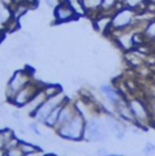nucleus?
<instances>
[{"label": "nucleus", "instance_id": "nucleus-7", "mask_svg": "<svg viewBox=\"0 0 155 156\" xmlns=\"http://www.w3.org/2000/svg\"><path fill=\"white\" fill-rule=\"evenodd\" d=\"M45 85H42L41 82H37L34 80H32L28 85H26L22 90H20L15 96L13 98L11 99V104H13L15 107H18V108H23L38 92L39 90H41Z\"/></svg>", "mask_w": 155, "mask_h": 156}, {"label": "nucleus", "instance_id": "nucleus-35", "mask_svg": "<svg viewBox=\"0 0 155 156\" xmlns=\"http://www.w3.org/2000/svg\"><path fill=\"white\" fill-rule=\"evenodd\" d=\"M106 156H125V155H122V154H112V153H108Z\"/></svg>", "mask_w": 155, "mask_h": 156}, {"label": "nucleus", "instance_id": "nucleus-15", "mask_svg": "<svg viewBox=\"0 0 155 156\" xmlns=\"http://www.w3.org/2000/svg\"><path fill=\"white\" fill-rule=\"evenodd\" d=\"M124 4L120 2L119 0H103L102 1V6H101V12L99 13H104V15H113L119 7H121Z\"/></svg>", "mask_w": 155, "mask_h": 156}, {"label": "nucleus", "instance_id": "nucleus-4", "mask_svg": "<svg viewBox=\"0 0 155 156\" xmlns=\"http://www.w3.org/2000/svg\"><path fill=\"white\" fill-rule=\"evenodd\" d=\"M108 134H109V128H108L107 123H103L97 117H91L88 120L86 119V128H85L84 140L101 143V142L107 140Z\"/></svg>", "mask_w": 155, "mask_h": 156}, {"label": "nucleus", "instance_id": "nucleus-2", "mask_svg": "<svg viewBox=\"0 0 155 156\" xmlns=\"http://www.w3.org/2000/svg\"><path fill=\"white\" fill-rule=\"evenodd\" d=\"M137 22H138V12L122 5L112 15L110 32H121V30L136 28Z\"/></svg>", "mask_w": 155, "mask_h": 156}, {"label": "nucleus", "instance_id": "nucleus-28", "mask_svg": "<svg viewBox=\"0 0 155 156\" xmlns=\"http://www.w3.org/2000/svg\"><path fill=\"white\" fill-rule=\"evenodd\" d=\"M59 1H61V0H45L46 5H47L49 7H56Z\"/></svg>", "mask_w": 155, "mask_h": 156}, {"label": "nucleus", "instance_id": "nucleus-20", "mask_svg": "<svg viewBox=\"0 0 155 156\" xmlns=\"http://www.w3.org/2000/svg\"><path fill=\"white\" fill-rule=\"evenodd\" d=\"M44 92L47 96V98H50V97H53V96H56V94H58V93H61L63 91H62V87L59 85L49 83V85L44 86Z\"/></svg>", "mask_w": 155, "mask_h": 156}, {"label": "nucleus", "instance_id": "nucleus-41", "mask_svg": "<svg viewBox=\"0 0 155 156\" xmlns=\"http://www.w3.org/2000/svg\"><path fill=\"white\" fill-rule=\"evenodd\" d=\"M154 1H155V0H154Z\"/></svg>", "mask_w": 155, "mask_h": 156}, {"label": "nucleus", "instance_id": "nucleus-31", "mask_svg": "<svg viewBox=\"0 0 155 156\" xmlns=\"http://www.w3.org/2000/svg\"><path fill=\"white\" fill-rule=\"evenodd\" d=\"M12 116H13V119H15L17 122H21L22 117H21V114H20V112H13V113H12Z\"/></svg>", "mask_w": 155, "mask_h": 156}, {"label": "nucleus", "instance_id": "nucleus-36", "mask_svg": "<svg viewBox=\"0 0 155 156\" xmlns=\"http://www.w3.org/2000/svg\"><path fill=\"white\" fill-rule=\"evenodd\" d=\"M15 1V4H22V2H24V0H13Z\"/></svg>", "mask_w": 155, "mask_h": 156}, {"label": "nucleus", "instance_id": "nucleus-34", "mask_svg": "<svg viewBox=\"0 0 155 156\" xmlns=\"http://www.w3.org/2000/svg\"><path fill=\"white\" fill-rule=\"evenodd\" d=\"M5 154H6V150L2 149V148H0V156H5Z\"/></svg>", "mask_w": 155, "mask_h": 156}, {"label": "nucleus", "instance_id": "nucleus-37", "mask_svg": "<svg viewBox=\"0 0 155 156\" xmlns=\"http://www.w3.org/2000/svg\"><path fill=\"white\" fill-rule=\"evenodd\" d=\"M42 156H56L55 154H42Z\"/></svg>", "mask_w": 155, "mask_h": 156}, {"label": "nucleus", "instance_id": "nucleus-27", "mask_svg": "<svg viewBox=\"0 0 155 156\" xmlns=\"http://www.w3.org/2000/svg\"><path fill=\"white\" fill-rule=\"evenodd\" d=\"M6 154H7V156H24V154L22 153V150L20 149V147L10 149V150H6Z\"/></svg>", "mask_w": 155, "mask_h": 156}, {"label": "nucleus", "instance_id": "nucleus-16", "mask_svg": "<svg viewBox=\"0 0 155 156\" xmlns=\"http://www.w3.org/2000/svg\"><path fill=\"white\" fill-rule=\"evenodd\" d=\"M142 33L144 35V38L147 40V42H154L155 41V17L147 21V23L144 24Z\"/></svg>", "mask_w": 155, "mask_h": 156}, {"label": "nucleus", "instance_id": "nucleus-13", "mask_svg": "<svg viewBox=\"0 0 155 156\" xmlns=\"http://www.w3.org/2000/svg\"><path fill=\"white\" fill-rule=\"evenodd\" d=\"M93 24L98 32H101L103 34H109V32L112 29V16L99 13L96 18H93Z\"/></svg>", "mask_w": 155, "mask_h": 156}, {"label": "nucleus", "instance_id": "nucleus-12", "mask_svg": "<svg viewBox=\"0 0 155 156\" xmlns=\"http://www.w3.org/2000/svg\"><path fill=\"white\" fill-rule=\"evenodd\" d=\"M77 113H78V110H77V108H75V104L72 103V102H69V101H67V102L63 104L62 110H61V113H59V117H58V122H57L56 128H58V127L63 126L64 123H67L68 121H70ZM56 128H55V129H56Z\"/></svg>", "mask_w": 155, "mask_h": 156}, {"label": "nucleus", "instance_id": "nucleus-23", "mask_svg": "<svg viewBox=\"0 0 155 156\" xmlns=\"http://www.w3.org/2000/svg\"><path fill=\"white\" fill-rule=\"evenodd\" d=\"M1 132H2V134H4V138H5L6 143H7L10 139H12L13 137H16V136H15V132H13L10 127H4V128H1ZM5 145H6V144H5Z\"/></svg>", "mask_w": 155, "mask_h": 156}, {"label": "nucleus", "instance_id": "nucleus-1", "mask_svg": "<svg viewBox=\"0 0 155 156\" xmlns=\"http://www.w3.org/2000/svg\"><path fill=\"white\" fill-rule=\"evenodd\" d=\"M85 128H86V117L78 112L70 121L56 128V133L63 139L80 142L84 139Z\"/></svg>", "mask_w": 155, "mask_h": 156}, {"label": "nucleus", "instance_id": "nucleus-10", "mask_svg": "<svg viewBox=\"0 0 155 156\" xmlns=\"http://www.w3.org/2000/svg\"><path fill=\"white\" fill-rule=\"evenodd\" d=\"M47 99V96L45 94V92H44V87L41 88V90H39L38 92H37V94L23 107V109L26 110V113L29 115L31 117H33L34 115V113L37 112L39 109V107L45 102Z\"/></svg>", "mask_w": 155, "mask_h": 156}, {"label": "nucleus", "instance_id": "nucleus-17", "mask_svg": "<svg viewBox=\"0 0 155 156\" xmlns=\"http://www.w3.org/2000/svg\"><path fill=\"white\" fill-rule=\"evenodd\" d=\"M62 107H63V104H61V105H58L57 108H55V109L51 112V114L46 117V120H45V122H44V125H45L46 127L56 128L57 122H58V117H59V113H61V110H62Z\"/></svg>", "mask_w": 155, "mask_h": 156}, {"label": "nucleus", "instance_id": "nucleus-26", "mask_svg": "<svg viewBox=\"0 0 155 156\" xmlns=\"http://www.w3.org/2000/svg\"><path fill=\"white\" fill-rule=\"evenodd\" d=\"M39 122H32V123H29L28 125V128H29V131H32L35 136H38V137H41L42 134H41V132H40V129H39Z\"/></svg>", "mask_w": 155, "mask_h": 156}, {"label": "nucleus", "instance_id": "nucleus-39", "mask_svg": "<svg viewBox=\"0 0 155 156\" xmlns=\"http://www.w3.org/2000/svg\"><path fill=\"white\" fill-rule=\"evenodd\" d=\"M119 1H120V2H122V1H124V0H119Z\"/></svg>", "mask_w": 155, "mask_h": 156}, {"label": "nucleus", "instance_id": "nucleus-8", "mask_svg": "<svg viewBox=\"0 0 155 156\" xmlns=\"http://www.w3.org/2000/svg\"><path fill=\"white\" fill-rule=\"evenodd\" d=\"M77 17V11L74 6L68 0H61L55 7V20L57 23H64L73 21Z\"/></svg>", "mask_w": 155, "mask_h": 156}, {"label": "nucleus", "instance_id": "nucleus-11", "mask_svg": "<svg viewBox=\"0 0 155 156\" xmlns=\"http://www.w3.org/2000/svg\"><path fill=\"white\" fill-rule=\"evenodd\" d=\"M114 110H115L116 115L119 116V119L121 121H125V122H131L135 125V117L131 113V109L128 107V103H127V98H122L115 107H114Z\"/></svg>", "mask_w": 155, "mask_h": 156}, {"label": "nucleus", "instance_id": "nucleus-5", "mask_svg": "<svg viewBox=\"0 0 155 156\" xmlns=\"http://www.w3.org/2000/svg\"><path fill=\"white\" fill-rule=\"evenodd\" d=\"M32 78H33V75L29 72V69L16 70L7 81V86H6V98H7V101L11 102L13 96L33 80Z\"/></svg>", "mask_w": 155, "mask_h": 156}, {"label": "nucleus", "instance_id": "nucleus-29", "mask_svg": "<svg viewBox=\"0 0 155 156\" xmlns=\"http://www.w3.org/2000/svg\"><path fill=\"white\" fill-rule=\"evenodd\" d=\"M1 2L6 6V7H10V9H12L16 4H15V1L13 0H1Z\"/></svg>", "mask_w": 155, "mask_h": 156}, {"label": "nucleus", "instance_id": "nucleus-14", "mask_svg": "<svg viewBox=\"0 0 155 156\" xmlns=\"http://www.w3.org/2000/svg\"><path fill=\"white\" fill-rule=\"evenodd\" d=\"M78 1L81 5V7L84 9L85 13L92 16L93 18H96L99 15L103 0H78Z\"/></svg>", "mask_w": 155, "mask_h": 156}, {"label": "nucleus", "instance_id": "nucleus-6", "mask_svg": "<svg viewBox=\"0 0 155 156\" xmlns=\"http://www.w3.org/2000/svg\"><path fill=\"white\" fill-rule=\"evenodd\" d=\"M67 101H68V98H67V96H66L63 92H61V93H58V94H56V96H53V97H50V98H47V99L39 107V109L34 113L33 117L35 119L37 122L44 123L45 120H46V117L51 114V112H52L55 108H57V107L61 105V104H64Z\"/></svg>", "mask_w": 155, "mask_h": 156}, {"label": "nucleus", "instance_id": "nucleus-3", "mask_svg": "<svg viewBox=\"0 0 155 156\" xmlns=\"http://www.w3.org/2000/svg\"><path fill=\"white\" fill-rule=\"evenodd\" d=\"M127 103H128L132 115L135 117V126H137L138 128H143V129L148 128L150 126V114H149L146 97L132 96L127 98Z\"/></svg>", "mask_w": 155, "mask_h": 156}, {"label": "nucleus", "instance_id": "nucleus-40", "mask_svg": "<svg viewBox=\"0 0 155 156\" xmlns=\"http://www.w3.org/2000/svg\"><path fill=\"white\" fill-rule=\"evenodd\" d=\"M5 156H7V154H5Z\"/></svg>", "mask_w": 155, "mask_h": 156}, {"label": "nucleus", "instance_id": "nucleus-22", "mask_svg": "<svg viewBox=\"0 0 155 156\" xmlns=\"http://www.w3.org/2000/svg\"><path fill=\"white\" fill-rule=\"evenodd\" d=\"M143 94L155 98V81L153 79H150V81L147 82V85L143 90Z\"/></svg>", "mask_w": 155, "mask_h": 156}, {"label": "nucleus", "instance_id": "nucleus-38", "mask_svg": "<svg viewBox=\"0 0 155 156\" xmlns=\"http://www.w3.org/2000/svg\"><path fill=\"white\" fill-rule=\"evenodd\" d=\"M152 79H153V80H154V81H155V74H154V75H153V78H152Z\"/></svg>", "mask_w": 155, "mask_h": 156}, {"label": "nucleus", "instance_id": "nucleus-32", "mask_svg": "<svg viewBox=\"0 0 155 156\" xmlns=\"http://www.w3.org/2000/svg\"><path fill=\"white\" fill-rule=\"evenodd\" d=\"M108 154V151H107V149H98L97 150V156H106Z\"/></svg>", "mask_w": 155, "mask_h": 156}, {"label": "nucleus", "instance_id": "nucleus-25", "mask_svg": "<svg viewBox=\"0 0 155 156\" xmlns=\"http://www.w3.org/2000/svg\"><path fill=\"white\" fill-rule=\"evenodd\" d=\"M154 153H155V144L152 143V142H148V143L146 144L144 149H143V154L146 156H150V155H153Z\"/></svg>", "mask_w": 155, "mask_h": 156}, {"label": "nucleus", "instance_id": "nucleus-33", "mask_svg": "<svg viewBox=\"0 0 155 156\" xmlns=\"http://www.w3.org/2000/svg\"><path fill=\"white\" fill-rule=\"evenodd\" d=\"M24 156H42V151H39V153H34V154H31V155H24Z\"/></svg>", "mask_w": 155, "mask_h": 156}, {"label": "nucleus", "instance_id": "nucleus-30", "mask_svg": "<svg viewBox=\"0 0 155 156\" xmlns=\"http://www.w3.org/2000/svg\"><path fill=\"white\" fill-rule=\"evenodd\" d=\"M5 144H6V140H5L4 134H2V132H1V128H0V148L5 149Z\"/></svg>", "mask_w": 155, "mask_h": 156}, {"label": "nucleus", "instance_id": "nucleus-19", "mask_svg": "<svg viewBox=\"0 0 155 156\" xmlns=\"http://www.w3.org/2000/svg\"><path fill=\"white\" fill-rule=\"evenodd\" d=\"M20 149L22 150V153L24 155H31V154H34V153H39L41 151L40 147L33 144V143H29V142H26V140H21L20 142Z\"/></svg>", "mask_w": 155, "mask_h": 156}, {"label": "nucleus", "instance_id": "nucleus-9", "mask_svg": "<svg viewBox=\"0 0 155 156\" xmlns=\"http://www.w3.org/2000/svg\"><path fill=\"white\" fill-rule=\"evenodd\" d=\"M99 92L104 96V98L109 102V104L113 105V108L115 107L122 98H125V96L121 93V91L119 88H116V87L112 86V85H108V83L101 85Z\"/></svg>", "mask_w": 155, "mask_h": 156}, {"label": "nucleus", "instance_id": "nucleus-18", "mask_svg": "<svg viewBox=\"0 0 155 156\" xmlns=\"http://www.w3.org/2000/svg\"><path fill=\"white\" fill-rule=\"evenodd\" d=\"M124 6L130 7L135 11H137L138 13L146 11V5H147V0H124L122 1Z\"/></svg>", "mask_w": 155, "mask_h": 156}, {"label": "nucleus", "instance_id": "nucleus-21", "mask_svg": "<svg viewBox=\"0 0 155 156\" xmlns=\"http://www.w3.org/2000/svg\"><path fill=\"white\" fill-rule=\"evenodd\" d=\"M146 101H147V104H148V109H149V114H150V126L155 127V98L153 97H149V96H146Z\"/></svg>", "mask_w": 155, "mask_h": 156}, {"label": "nucleus", "instance_id": "nucleus-24", "mask_svg": "<svg viewBox=\"0 0 155 156\" xmlns=\"http://www.w3.org/2000/svg\"><path fill=\"white\" fill-rule=\"evenodd\" d=\"M20 142H21V139H18L17 137H13L12 139H10V140L6 143V145H5V150H10V149L17 148V147L20 145Z\"/></svg>", "mask_w": 155, "mask_h": 156}]
</instances>
